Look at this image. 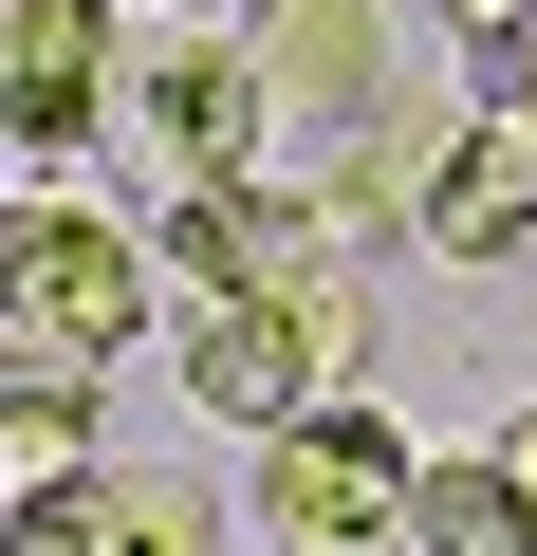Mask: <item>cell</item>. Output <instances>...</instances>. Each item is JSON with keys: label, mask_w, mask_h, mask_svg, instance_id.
I'll return each mask as SVG.
<instances>
[{"label": "cell", "mask_w": 537, "mask_h": 556, "mask_svg": "<svg viewBox=\"0 0 537 556\" xmlns=\"http://www.w3.org/2000/svg\"><path fill=\"white\" fill-rule=\"evenodd\" d=\"M259 464H241V501L222 519H259V556H371V538H408V427L371 408V390H316V408H279V427H241Z\"/></svg>", "instance_id": "1"}, {"label": "cell", "mask_w": 537, "mask_h": 556, "mask_svg": "<svg viewBox=\"0 0 537 556\" xmlns=\"http://www.w3.org/2000/svg\"><path fill=\"white\" fill-rule=\"evenodd\" d=\"M130 334H149V223H112L93 186H0V353L112 371Z\"/></svg>", "instance_id": "2"}, {"label": "cell", "mask_w": 537, "mask_h": 556, "mask_svg": "<svg viewBox=\"0 0 537 556\" xmlns=\"http://www.w3.org/2000/svg\"><path fill=\"white\" fill-rule=\"evenodd\" d=\"M112 130H130L167 186H204V167H279V93H259L241 20H167V38H130V75H112Z\"/></svg>", "instance_id": "3"}, {"label": "cell", "mask_w": 537, "mask_h": 556, "mask_svg": "<svg viewBox=\"0 0 537 556\" xmlns=\"http://www.w3.org/2000/svg\"><path fill=\"white\" fill-rule=\"evenodd\" d=\"M408 241H426V260H463V278L537 241V38H519V56H482V93L445 112V167H426V223H408Z\"/></svg>", "instance_id": "4"}, {"label": "cell", "mask_w": 537, "mask_h": 556, "mask_svg": "<svg viewBox=\"0 0 537 556\" xmlns=\"http://www.w3.org/2000/svg\"><path fill=\"white\" fill-rule=\"evenodd\" d=\"M112 75H130V0H0V149L20 167H75L112 130Z\"/></svg>", "instance_id": "5"}, {"label": "cell", "mask_w": 537, "mask_h": 556, "mask_svg": "<svg viewBox=\"0 0 537 556\" xmlns=\"http://www.w3.org/2000/svg\"><path fill=\"white\" fill-rule=\"evenodd\" d=\"M149 260L186 278V298H297L316 260H353L279 167H204V186H167V223H149Z\"/></svg>", "instance_id": "6"}, {"label": "cell", "mask_w": 537, "mask_h": 556, "mask_svg": "<svg viewBox=\"0 0 537 556\" xmlns=\"http://www.w3.org/2000/svg\"><path fill=\"white\" fill-rule=\"evenodd\" d=\"M241 56L279 93V149H316V130H353V112L408 93L389 75V0H241Z\"/></svg>", "instance_id": "7"}, {"label": "cell", "mask_w": 537, "mask_h": 556, "mask_svg": "<svg viewBox=\"0 0 537 556\" xmlns=\"http://www.w3.org/2000/svg\"><path fill=\"white\" fill-rule=\"evenodd\" d=\"M167 390H186V408H222V427H279V408H316L297 298H167Z\"/></svg>", "instance_id": "8"}, {"label": "cell", "mask_w": 537, "mask_h": 556, "mask_svg": "<svg viewBox=\"0 0 537 556\" xmlns=\"http://www.w3.org/2000/svg\"><path fill=\"white\" fill-rule=\"evenodd\" d=\"M426 167H445V93H389V112H353V130L297 149V204L334 241H408L426 223Z\"/></svg>", "instance_id": "9"}, {"label": "cell", "mask_w": 537, "mask_h": 556, "mask_svg": "<svg viewBox=\"0 0 537 556\" xmlns=\"http://www.w3.org/2000/svg\"><path fill=\"white\" fill-rule=\"evenodd\" d=\"M93 464H112L93 371H75V353H0V501H56V482H93Z\"/></svg>", "instance_id": "10"}, {"label": "cell", "mask_w": 537, "mask_h": 556, "mask_svg": "<svg viewBox=\"0 0 537 556\" xmlns=\"http://www.w3.org/2000/svg\"><path fill=\"white\" fill-rule=\"evenodd\" d=\"M408 556H537V501H519V464H500V445H445V464H408Z\"/></svg>", "instance_id": "11"}, {"label": "cell", "mask_w": 537, "mask_h": 556, "mask_svg": "<svg viewBox=\"0 0 537 556\" xmlns=\"http://www.w3.org/2000/svg\"><path fill=\"white\" fill-rule=\"evenodd\" d=\"M0 556H112V464L56 482V501H0Z\"/></svg>", "instance_id": "12"}, {"label": "cell", "mask_w": 537, "mask_h": 556, "mask_svg": "<svg viewBox=\"0 0 537 556\" xmlns=\"http://www.w3.org/2000/svg\"><path fill=\"white\" fill-rule=\"evenodd\" d=\"M112 556H222V501H186V482H112Z\"/></svg>", "instance_id": "13"}, {"label": "cell", "mask_w": 537, "mask_h": 556, "mask_svg": "<svg viewBox=\"0 0 537 556\" xmlns=\"http://www.w3.org/2000/svg\"><path fill=\"white\" fill-rule=\"evenodd\" d=\"M445 38H463V56H519V38H537V0H445Z\"/></svg>", "instance_id": "14"}, {"label": "cell", "mask_w": 537, "mask_h": 556, "mask_svg": "<svg viewBox=\"0 0 537 556\" xmlns=\"http://www.w3.org/2000/svg\"><path fill=\"white\" fill-rule=\"evenodd\" d=\"M500 464H519V501H537V408H519V427H500Z\"/></svg>", "instance_id": "15"}, {"label": "cell", "mask_w": 537, "mask_h": 556, "mask_svg": "<svg viewBox=\"0 0 537 556\" xmlns=\"http://www.w3.org/2000/svg\"><path fill=\"white\" fill-rule=\"evenodd\" d=\"M149 20H241V0H149Z\"/></svg>", "instance_id": "16"}]
</instances>
